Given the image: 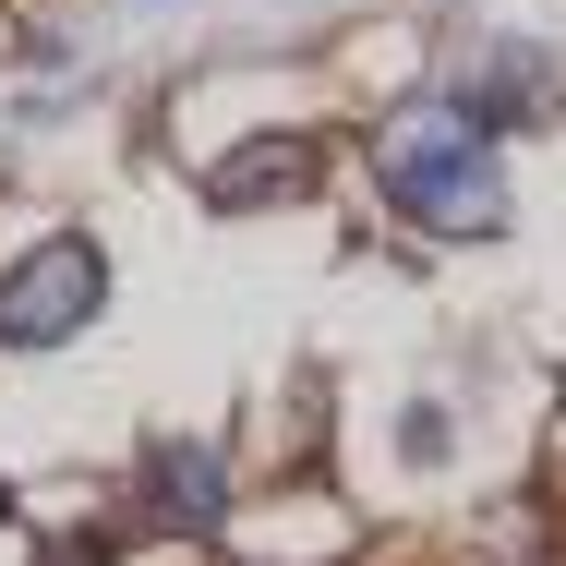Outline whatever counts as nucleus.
<instances>
[{"instance_id": "nucleus-1", "label": "nucleus", "mask_w": 566, "mask_h": 566, "mask_svg": "<svg viewBox=\"0 0 566 566\" xmlns=\"http://www.w3.org/2000/svg\"><path fill=\"white\" fill-rule=\"evenodd\" d=\"M374 193L422 229V241H482V229H506L494 133L458 109V97H410V109L374 120Z\"/></svg>"}, {"instance_id": "nucleus-2", "label": "nucleus", "mask_w": 566, "mask_h": 566, "mask_svg": "<svg viewBox=\"0 0 566 566\" xmlns=\"http://www.w3.org/2000/svg\"><path fill=\"white\" fill-rule=\"evenodd\" d=\"M97 302H109V253H97L85 229H49V241L0 277V349H61V338H85Z\"/></svg>"}, {"instance_id": "nucleus-3", "label": "nucleus", "mask_w": 566, "mask_h": 566, "mask_svg": "<svg viewBox=\"0 0 566 566\" xmlns=\"http://www.w3.org/2000/svg\"><path fill=\"white\" fill-rule=\"evenodd\" d=\"M133 494H145V531H218L229 518V447H206V434H169V447H145V470H133Z\"/></svg>"}, {"instance_id": "nucleus-4", "label": "nucleus", "mask_w": 566, "mask_h": 566, "mask_svg": "<svg viewBox=\"0 0 566 566\" xmlns=\"http://www.w3.org/2000/svg\"><path fill=\"white\" fill-rule=\"evenodd\" d=\"M326 181V145L314 133H241L229 157H206V193H218L229 218H265V206H302Z\"/></svg>"}, {"instance_id": "nucleus-5", "label": "nucleus", "mask_w": 566, "mask_h": 566, "mask_svg": "<svg viewBox=\"0 0 566 566\" xmlns=\"http://www.w3.org/2000/svg\"><path fill=\"white\" fill-rule=\"evenodd\" d=\"M458 109L482 120V133H506V120H543V109H555V61H543V49H518V36H494V49L470 61Z\"/></svg>"}, {"instance_id": "nucleus-6", "label": "nucleus", "mask_w": 566, "mask_h": 566, "mask_svg": "<svg viewBox=\"0 0 566 566\" xmlns=\"http://www.w3.org/2000/svg\"><path fill=\"white\" fill-rule=\"evenodd\" d=\"M398 458H447V410H398Z\"/></svg>"}]
</instances>
